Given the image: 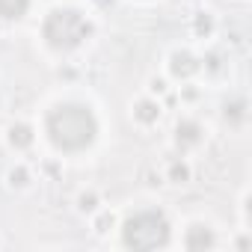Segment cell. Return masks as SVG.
<instances>
[{"instance_id":"2","label":"cell","mask_w":252,"mask_h":252,"mask_svg":"<svg viewBox=\"0 0 252 252\" xmlns=\"http://www.w3.org/2000/svg\"><path fill=\"white\" fill-rule=\"evenodd\" d=\"M125 243L131 249H158L169 240V222L160 211H140L125 222Z\"/></svg>"},{"instance_id":"1","label":"cell","mask_w":252,"mask_h":252,"mask_svg":"<svg viewBox=\"0 0 252 252\" xmlns=\"http://www.w3.org/2000/svg\"><path fill=\"white\" fill-rule=\"evenodd\" d=\"M48 134H51V143L57 149L80 152V149H86L95 140L98 122H95L89 107H83V104H63V107H57L48 116Z\"/></svg>"},{"instance_id":"8","label":"cell","mask_w":252,"mask_h":252,"mask_svg":"<svg viewBox=\"0 0 252 252\" xmlns=\"http://www.w3.org/2000/svg\"><path fill=\"white\" fill-rule=\"evenodd\" d=\"M199 140V128L196 125H181L178 128V143H196Z\"/></svg>"},{"instance_id":"7","label":"cell","mask_w":252,"mask_h":252,"mask_svg":"<svg viewBox=\"0 0 252 252\" xmlns=\"http://www.w3.org/2000/svg\"><path fill=\"white\" fill-rule=\"evenodd\" d=\"M172 71L181 77V74H190V71H196V63H193V57H187V54H178L175 57V63H172Z\"/></svg>"},{"instance_id":"9","label":"cell","mask_w":252,"mask_h":252,"mask_svg":"<svg viewBox=\"0 0 252 252\" xmlns=\"http://www.w3.org/2000/svg\"><path fill=\"white\" fill-rule=\"evenodd\" d=\"M155 116H158V107H155V104H140V119L152 122Z\"/></svg>"},{"instance_id":"4","label":"cell","mask_w":252,"mask_h":252,"mask_svg":"<svg viewBox=\"0 0 252 252\" xmlns=\"http://www.w3.org/2000/svg\"><path fill=\"white\" fill-rule=\"evenodd\" d=\"M211 243H214V234H211L205 225L190 228V234H187V249H205V246H211Z\"/></svg>"},{"instance_id":"6","label":"cell","mask_w":252,"mask_h":252,"mask_svg":"<svg viewBox=\"0 0 252 252\" xmlns=\"http://www.w3.org/2000/svg\"><path fill=\"white\" fill-rule=\"evenodd\" d=\"M9 140H12V146H30L33 134H30L27 125H15V128L9 131Z\"/></svg>"},{"instance_id":"5","label":"cell","mask_w":252,"mask_h":252,"mask_svg":"<svg viewBox=\"0 0 252 252\" xmlns=\"http://www.w3.org/2000/svg\"><path fill=\"white\" fill-rule=\"evenodd\" d=\"M30 0H0V18H21Z\"/></svg>"},{"instance_id":"3","label":"cell","mask_w":252,"mask_h":252,"mask_svg":"<svg viewBox=\"0 0 252 252\" xmlns=\"http://www.w3.org/2000/svg\"><path fill=\"white\" fill-rule=\"evenodd\" d=\"M86 36H89V24L74 9H57L45 21V39L51 48L68 51V48H77Z\"/></svg>"}]
</instances>
